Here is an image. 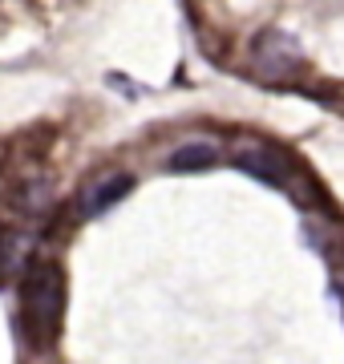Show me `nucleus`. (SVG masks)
Masks as SVG:
<instances>
[{"mask_svg":"<svg viewBox=\"0 0 344 364\" xmlns=\"http://www.w3.org/2000/svg\"><path fill=\"white\" fill-rule=\"evenodd\" d=\"M215 158H219V150L211 142H186L166 158V170H207Z\"/></svg>","mask_w":344,"mask_h":364,"instance_id":"20e7f679","label":"nucleus"},{"mask_svg":"<svg viewBox=\"0 0 344 364\" xmlns=\"http://www.w3.org/2000/svg\"><path fill=\"white\" fill-rule=\"evenodd\" d=\"M134 182H130V174H106V178H97V182H90L85 191H81V198H77V210L90 219V215H102L106 207H114L126 191H130Z\"/></svg>","mask_w":344,"mask_h":364,"instance_id":"7ed1b4c3","label":"nucleus"},{"mask_svg":"<svg viewBox=\"0 0 344 364\" xmlns=\"http://www.w3.org/2000/svg\"><path fill=\"white\" fill-rule=\"evenodd\" d=\"M255 61H259V73L267 81H284L300 69V49L284 33H264L255 41Z\"/></svg>","mask_w":344,"mask_h":364,"instance_id":"f03ea898","label":"nucleus"},{"mask_svg":"<svg viewBox=\"0 0 344 364\" xmlns=\"http://www.w3.org/2000/svg\"><path fill=\"white\" fill-rule=\"evenodd\" d=\"M61 312H65V275L53 263H37L25 275V316L28 332L37 340H53L61 328Z\"/></svg>","mask_w":344,"mask_h":364,"instance_id":"f257e3e1","label":"nucleus"}]
</instances>
